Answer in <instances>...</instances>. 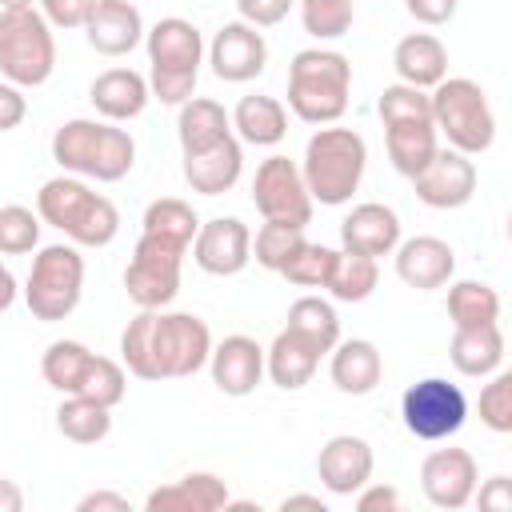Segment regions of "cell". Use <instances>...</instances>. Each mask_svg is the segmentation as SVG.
<instances>
[{
	"label": "cell",
	"mask_w": 512,
	"mask_h": 512,
	"mask_svg": "<svg viewBox=\"0 0 512 512\" xmlns=\"http://www.w3.org/2000/svg\"><path fill=\"white\" fill-rule=\"evenodd\" d=\"M212 332L192 312L140 308L120 332V360L140 380H184L208 364Z\"/></svg>",
	"instance_id": "obj_1"
},
{
	"label": "cell",
	"mask_w": 512,
	"mask_h": 512,
	"mask_svg": "<svg viewBox=\"0 0 512 512\" xmlns=\"http://www.w3.org/2000/svg\"><path fill=\"white\" fill-rule=\"evenodd\" d=\"M36 216H40V224H52L56 232H64L80 248H104L120 232L116 204L104 192L88 188L72 172H60V176H52V180L40 184V192H36Z\"/></svg>",
	"instance_id": "obj_2"
},
{
	"label": "cell",
	"mask_w": 512,
	"mask_h": 512,
	"mask_svg": "<svg viewBox=\"0 0 512 512\" xmlns=\"http://www.w3.org/2000/svg\"><path fill=\"white\" fill-rule=\"evenodd\" d=\"M52 160L80 180L116 184L136 164V140L124 128H116L112 120L76 116L52 132Z\"/></svg>",
	"instance_id": "obj_3"
},
{
	"label": "cell",
	"mask_w": 512,
	"mask_h": 512,
	"mask_svg": "<svg viewBox=\"0 0 512 512\" xmlns=\"http://www.w3.org/2000/svg\"><path fill=\"white\" fill-rule=\"evenodd\" d=\"M368 168V144L360 132L340 128V124H320L308 144H304V160H300V176L308 184L312 204H328L340 208L352 200V192L360 188Z\"/></svg>",
	"instance_id": "obj_4"
},
{
	"label": "cell",
	"mask_w": 512,
	"mask_h": 512,
	"mask_svg": "<svg viewBox=\"0 0 512 512\" xmlns=\"http://www.w3.org/2000/svg\"><path fill=\"white\" fill-rule=\"evenodd\" d=\"M352 64L336 48H304L288 64V108L304 124H336L348 112Z\"/></svg>",
	"instance_id": "obj_5"
},
{
	"label": "cell",
	"mask_w": 512,
	"mask_h": 512,
	"mask_svg": "<svg viewBox=\"0 0 512 512\" xmlns=\"http://www.w3.org/2000/svg\"><path fill=\"white\" fill-rule=\"evenodd\" d=\"M148 48V92L160 104H184L196 92V76L204 64V36L184 16H164L144 32Z\"/></svg>",
	"instance_id": "obj_6"
},
{
	"label": "cell",
	"mask_w": 512,
	"mask_h": 512,
	"mask_svg": "<svg viewBox=\"0 0 512 512\" xmlns=\"http://www.w3.org/2000/svg\"><path fill=\"white\" fill-rule=\"evenodd\" d=\"M432 124L436 136L448 140V148L464 152V156H480L492 148L496 140V116L492 104L484 96V88L468 76H444L432 92Z\"/></svg>",
	"instance_id": "obj_7"
},
{
	"label": "cell",
	"mask_w": 512,
	"mask_h": 512,
	"mask_svg": "<svg viewBox=\"0 0 512 512\" xmlns=\"http://www.w3.org/2000/svg\"><path fill=\"white\" fill-rule=\"evenodd\" d=\"M56 68L52 24L36 8H0V76L16 88H40Z\"/></svg>",
	"instance_id": "obj_8"
},
{
	"label": "cell",
	"mask_w": 512,
	"mask_h": 512,
	"mask_svg": "<svg viewBox=\"0 0 512 512\" xmlns=\"http://www.w3.org/2000/svg\"><path fill=\"white\" fill-rule=\"evenodd\" d=\"M80 292H84V256L76 252V244H48L32 256L24 304L36 320L44 324L68 320L80 304Z\"/></svg>",
	"instance_id": "obj_9"
},
{
	"label": "cell",
	"mask_w": 512,
	"mask_h": 512,
	"mask_svg": "<svg viewBox=\"0 0 512 512\" xmlns=\"http://www.w3.org/2000/svg\"><path fill=\"white\" fill-rule=\"evenodd\" d=\"M188 248L172 244L164 236L140 232L132 260L124 268V292L136 308H168L180 292V268H184Z\"/></svg>",
	"instance_id": "obj_10"
},
{
	"label": "cell",
	"mask_w": 512,
	"mask_h": 512,
	"mask_svg": "<svg viewBox=\"0 0 512 512\" xmlns=\"http://www.w3.org/2000/svg\"><path fill=\"white\" fill-rule=\"evenodd\" d=\"M400 420L416 440H448L468 420V400L444 376H424L400 396Z\"/></svg>",
	"instance_id": "obj_11"
},
{
	"label": "cell",
	"mask_w": 512,
	"mask_h": 512,
	"mask_svg": "<svg viewBox=\"0 0 512 512\" xmlns=\"http://www.w3.org/2000/svg\"><path fill=\"white\" fill-rule=\"evenodd\" d=\"M252 204L264 220L276 224H292V228H308L312 224V196L308 184L300 176V164L288 156H268L260 160L256 176H252Z\"/></svg>",
	"instance_id": "obj_12"
},
{
	"label": "cell",
	"mask_w": 512,
	"mask_h": 512,
	"mask_svg": "<svg viewBox=\"0 0 512 512\" xmlns=\"http://www.w3.org/2000/svg\"><path fill=\"white\" fill-rule=\"evenodd\" d=\"M412 188L428 208H464L476 196V164L456 148H436L432 160L412 176Z\"/></svg>",
	"instance_id": "obj_13"
},
{
	"label": "cell",
	"mask_w": 512,
	"mask_h": 512,
	"mask_svg": "<svg viewBox=\"0 0 512 512\" xmlns=\"http://www.w3.org/2000/svg\"><path fill=\"white\" fill-rule=\"evenodd\" d=\"M192 260L208 276H236L252 260V232L240 216H216L196 228Z\"/></svg>",
	"instance_id": "obj_14"
},
{
	"label": "cell",
	"mask_w": 512,
	"mask_h": 512,
	"mask_svg": "<svg viewBox=\"0 0 512 512\" xmlns=\"http://www.w3.org/2000/svg\"><path fill=\"white\" fill-rule=\"evenodd\" d=\"M208 64H212L216 80L248 84L268 68V44L252 24L228 20V24H220V32L208 44Z\"/></svg>",
	"instance_id": "obj_15"
},
{
	"label": "cell",
	"mask_w": 512,
	"mask_h": 512,
	"mask_svg": "<svg viewBox=\"0 0 512 512\" xmlns=\"http://www.w3.org/2000/svg\"><path fill=\"white\" fill-rule=\"evenodd\" d=\"M476 480H480V472H476V460L468 448H436L420 464V488H424L428 504L448 508V512H456L472 500Z\"/></svg>",
	"instance_id": "obj_16"
},
{
	"label": "cell",
	"mask_w": 512,
	"mask_h": 512,
	"mask_svg": "<svg viewBox=\"0 0 512 512\" xmlns=\"http://www.w3.org/2000/svg\"><path fill=\"white\" fill-rule=\"evenodd\" d=\"M372 468H376L372 444H368L364 436H352V432H340V436L324 440V448H320V456H316L320 484H324L332 496H352V492H360V488L372 480Z\"/></svg>",
	"instance_id": "obj_17"
},
{
	"label": "cell",
	"mask_w": 512,
	"mask_h": 512,
	"mask_svg": "<svg viewBox=\"0 0 512 512\" xmlns=\"http://www.w3.org/2000/svg\"><path fill=\"white\" fill-rule=\"evenodd\" d=\"M392 252H396V276L416 292L444 288L456 272V252L440 236H412V240L396 244Z\"/></svg>",
	"instance_id": "obj_18"
},
{
	"label": "cell",
	"mask_w": 512,
	"mask_h": 512,
	"mask_svg": "<svg viewBox=\"0 0 512 512\" xmlns=\"http://www.w3.org/2000/svg\"><path fill=\"white\" fill-rule=\"evenodd\" d=\"M84 40L100 56H128L144 40V16L132 0H96L84 20Z\"/></svg>",
	"instance_id": "obj_19"
},
{
	"label": "cell",
	"mask_w": 512,
	"mask_h": 512,
	"mask_svg": "<svg viewBox=\"0 0 512 512\" xmlns=\"http://www.w3.org/2000/svg\"><path fill=\"white\" fill-rule=\"evenodd\" d=\"M208 368H212V384L224 396H248V392H256V384L264 376V348L240 332L224 336L208 352Z\"/></svg>",
	"instance_id": "obj_20"
},
{
	"label": "cell",
	"mask_w": 512,
	"mask_h": 512,
	"mask_svg": "<svg viewBox=\"0 0 512 512\" xmlns=\"http://www.w3.org/2000/svg\"><path fill=\"white\" fill-rule=\"evenodd\" d=\"M400 244V216L388 208V204H356L344 224H340V248L344 252H360V256H388L392 248Z\"/></svg>",
	"instance_id": "obj_21"
},
{
	"label": "cell",
	"mask_w": 512,
	"mask_h": 512,
	"mask_svg": "<svg viewBox=\"0 0 512 512\" xmlns=\"http://www.w3.org/2000/svg\"><path fill=\"white\" fill-rule=\"evenodd\" d=\"M240 172H244V148H240L236 132L216 140V144H208V148H200V152H184V180L200 196L228 192L240 180Z\"/></svg>",
	"instance_id": "obj_22"
},
{
	"label": "cell",
	"mask_w": 512,
	"mask_h": 512,
	"mask_svg": "<svg viewBox=\"0 0 512 512\" xmlns=\"http://www.w3.org/2000/svg\"><path fill=\"white\" fill-rule=\"evenodd\" d=\"M88 100H92V108L104 120L120 124V120H136L148 108L152 92H148V80L140 72H132V68H108V72H100L88 84Z\"/></svg>",
	"instance_id": "obj_23"
},
{
	"label": "cell",
	"mask_w": 512,
	"mask_h": 512,
	"mask_svg": "<svg viewBox=\"0 0 512 512\" xmlns=\"http://www.w3.org/2000/svg\"><path fill=\"white\" fill-rule=\"evenodd\" d=\"M228 508V484L216 472H188L176 484L152 488L144 512H216Z\"/></svg>",
	"instance_id": "obj_24"
},
{
	"label": "cell",
	"mask_w": 512,
	"mask_h": 512,
	"mask_svg": "<svg viewBox=\"0 0 512 512\" xmlns=\"http://www.w3.org/2000/svg\"><path fill=\"white\" fill-rule=\"evenodd\" d=\"M328 376L344 396H368L384 376V356L372 340H336Z\"/></svg>",
	"instance_id": "obj_25"
},
{
	"label": "cell",
	"mask_w": 512,
	"mask_h": 512,
	"mask_svg": "<svg viewBox=\"0 0 512 512\" xmlns=\"http://www.w3.org/2000/svg\"><path fill=\"white\" fill-rule=\"evenodd\" d=\"M392 68H396L400 84H412V88L428 92V88H436L448 76V48L432 32H412V36H404L396 44Z\"/></svg>",
	"instance_id": "obj_26"
},
{
	"label": "cell",
	"mask_w": 512,
	"mask_h": 512,
	"mask_svg": "<svg viewBox=\"0 0 512 512\" xmlns=\"http://www.w3.org/2000/svg\"><path fill=\"white\" fill-rule=\"evenodd\" d=\"M320 356H324V352H320L316 344H308L300 332L280 328V332H276V340H272V348L264 352V372L272 376V384H276V388L296 392V388H304V384L316 376Z\"/></svg>",
	"instance_id": "obj_27"
},
{
	"label": "cell",
	"mask_w": 512,
	"mask_h": 512,
	"mask_svg": "<svg viewBox=\"0 0 512 512\" xmlns=\"http://www.w3.org/2000/svg\"><path fill=\"white\" fill-rule=\"evenodd\" d=\"M448 360L460 376H492L504 364V332L500 324H476V328H456L448 344Z\"/></svg>",
	"instance_id": "obj_28"
},
{
	"label": "cell",
	"mask_w": 512,
	"mask_h": 512,
	"mask_svg": "<svg viewBox=\"0 0 512 512\" xmlns=\"http://www.w3.org/2000/svg\"><path fill=\"white\" fill-rule=\"evenodd\" d=\"M232 132L244 144L272 148L288 136V108L276 96H260V92L240 96V104L232 108Z\"/></svg>",
	"instance_id": "obj_29"
},
{
	"label": "cell",
	"mask_w": 512,
	"mask_h": 512,
	"mask_svg": "<svg viewBox=\"0 0 512 512\" xmlns=\"http://www.w3.org/2000/svg\"><path fill=\"white\" fill-rule=\"evenodd\" d=\"M176 136H180V152H200V148L232 136V116L224 112V104H216L208 96H188L176 116Z\"/></svg>",
	"instance_id": "obj_30"
},
{
	"label": "cell",
	"mask_w": 512,
	"mask_h": 512,
	"mask_svg": "<svg viewBox=\"0 0 512 512\" xmlns=\"http://www.w3.org/2000/svg\"><path fill=\"white\" fill-rule=\"evenodd\" d=\"M384 144H388V160L400 176H416L432 152L440 148L436 140V124L432 120H400V124H384Z\"/></svg>",
	"instance_id": "obj_31"
},
{
	"label": "cell",
	"mask_w": 512,
	"mask_h": 512,
	"mask_svg": "<svg viewBox=\"0 0 512 512\" xmlns=\"http://www.w3.org/2000/svg\"><path fill=\"white\" fill-rule=\"evenodd\" d=\"M56 428H60V436L72 440V444H100V440L112 432V408H104V404H96V400L72 392V396H64L60 408H56Z\"/></svg>",
	"instance_id": "obj_32"
},
{
	"label": "cell",
	"mask_w": 512,
	"mask_h": 512,
	"mask_svg": "<svg viewBox=\"0 0 512 512\" xmlns=\"http://www.w3.org/2000/svg\"><path fill=\"white\" fill-rule=\"evenodd\" d=\"M376 280H380V268H376V260L372 256H360V252H336V260H332V272H328V292L336 296V300H344V304H360V300H368L372 292H376Z\"/></svg>",
	"instance_id": "obj_33"
},
{
	"label": "cell",
	"mask_w": 512,
	"mask_h": 512,
	"mask_svg": "<svg viewBox=\"0 0 512 512\" xmlns=\"http://www.w3.org/2000/svg\"><path fill=\"white\" fill-rule=\"evenodd\" d=\"M448 316H452L456 328L500 324V296L484 280H456L448 288Z\"/></svg>",
	"instance_id": "obj_34"
},
{
	"label": "cell",
	"mask_w": 512,
	"mask_h": 512,
	"mask_svg": "<svg viewBox=\"0 0 512 512\" xmlns=\"http://www.w3.org/2000/svg\"><path fill=\"white\" fill-rule=\"evenodd\" d=\"M88 364H92V348L80 344V340H52V344L44 348V356H40L44 380H48L56 392H64V396L80 392V380H84Z\"/></svg>",
	"instance_id": "obj_35"
},
{
	"label": "cell",
	"mask_w": 512,
	"mask_h": 512,
	"mask_svg": "<svg viewBox=\"0 0 512 512\" xmlns=\"http://www.w3.org/2000/svg\"><path fill=\"white\" fill-rule=\"evenodd\" d=\"M284 328L300 332V336H304L308 344H316L320 352H332V344L340 340V316H336V308H332L328 300H320V296H300V300H292Z\"/></svg>",
	"instance_id": "obj_36"
},
{
	"label": "cell",
	"mask_w": 512,
	"mask_h": 512,
	"mask_svg": "<svg viewBox=\"0 0 512 512\" xmlns=\"http://www.w3.org/2000/svg\"><path fill=\"white\" fill-rule=\"evenodd\" d=\"M140 224H144L140 232H152V236H164V240H172V244L192 248L196 228H200V216L192 212L188 200L164 196V200H152V204L144 208V220H140Z\"/></svg>",
	"instance_id": "obj_37"
},
{
	"label": "cell",
	"mask_w": 512,
	"mask_h": 512,
	"mask_svg": "<svg viewBox=\"0 0 512 512\" xmlns=\"http://www.w3.org/2000/svg\"><path fill=\"white\" fill-rule=\"evenodd\" d=\"M300 244H304V228L264 220V224H260V232L252 236V256H256V264H260V268L280 272V268L296 256V248H300Z\"/></svg>",
	"instance_id": "obj_38"
},
{
	"label": "cell",
	"mask_w": 512,
	"mask_h": 512,
	"mask_svg": "<svg viewBox=\"0 0 512 512\" xmlns=\"http://www.w3.org/2000/svg\"><path fill=\"white\" fill-rule=\"evenodd\" d=\"M304 32L316 40H340L352 28V0H296Z\"/></svg>",
	"instance_id": "obj_39"
},
{
	"label": "cell",
	"mask_w": 512,
	"mask_h": 512,
	"mask_svg": "<svg viewBox=\"0 0 512 512\" xmlns=\"http://www.w3.org/2000/svg\"><path fill=\"white\" fill-rule=\"evenodd\" d=\"M332 260H336V248L304 240V244L296 248V256L280 268V276H284L288 284H300V288H324V284H328V272H332Z\"/></svg>",
	"instance_id": "obj_40"
},
{
	"label": "cell",
	"mask_w": 512,
	"mask_h": 512,
	"mask_svg": "<svg viewBox=\"0 0 512 512\" xmlns=\"http://www.w3.org/2000/svg\"><path fill=\"white\" fill-rule=\"evenodd\" d=\"M40 244V216L24 204L0 208V256H24Z\"/></svg>",
	"instance_id": "obj_41"
},
{
	"label": "cell",
	"mask_w": 512,
	"mask_h": 512,
	"mask_svg": "<svg viewBox=\"0 0 512 512\" xmlns=\"http://www.w3.org/2000/svg\"><path fill=\"white\" fill-rule=\"evenodd\" d=\"M124 392H128L124 368H120L116 360L92 352V364H88V372H84V380H80V396H88V400H96V404H104V408H116V404L124 400Z\"/></svg>",
	"instance_id": "obj_42"
},
{
	"label": "cell",
	"mask_w": 512,
	"mask_h": 512,
	"mask_svg": "<svg viewBox=\"0 0 512 512\" xmlns=\"http://www.w3.org/2000/svg\"><path fill=\"white\" fill-rule=\"evenodd\" d=\"M376 112L384 124H400V120H432V100L424 88L412 84H388L376 100Z\"/></svg>",
	"instance_id": "obj_43"
},
{
	"label": "cell",
	"mask_w": 512,
	"mask_h": 512,
	"mask_svg": "<svg viewBox=\"0 0 512 512\" xmlns=\"http://www.w3.org/2000/svg\"><path fill=\"white\" fill-rule=\"evenodd\" d=\"M480 424L492 432H512V372H492L480 388Z\"/></svg>",
	"instance_id": "obj_44"
},
{
	"label": "cell",
	"mask_w": 512,
	"mask_h": 512,
	"mask_svg": "<svg viewBox=\"0 0 512 512\" xmlns=\"http://www.w3.org/2000/svg\"><path fill=\"white\" fill-rule=\"evenodd\" d=\"M96 0H40V12L52 28H84Z\"/></svg>",
	"instance_id": "obj_45"
},
{
	"label": "cell",
	"mask_w": 512,
	"mask_h": 512,
	"mask_svg": "<svg viewBox=\"0 0 512 512\" xmlns=\"http://www.w3.org/2000/svg\"><path fill=\"white\" fill-rule=\"evenodd\" d=\"M292 4H296V0H236L240 20L252 24V28H272V24H280V20L292 12Z\"/></svg>",
	"instance_id": "obj_46"
},
{
	"label": "cell",
	"mask_w": 512,
	"mask_h": 512,
	"mask_svg": "<svg viewBox=\"0 0 512 512\" xmlns=\"http://www.w3.org/2000/svg\"><path fill=\"white\" fill-rule=\"evenodd\" d=\"M24 116H28V96H24V88H16L12 80H0V132L20 128Z\"/></svg>",
	"instance_id": "obj_47"
},
{
	"label": "cell",
	"mask_w": 512,
	"mask_h": 512,
	"mask_svg": "<svg viewBox=\"0 0 512 512\" xmlns=\"http://www.w3.org/2000/svg\"><path fill=\"white\" fill-rule=\"evenodd\" d=\"M456 4H460V0H404L408 16H416V20L428 24V28L448 24V20L456 16Z\"/></svg>",
	"instance_id": "obj_48"
},
{
	"label": "cell",
	"mask_w": 512,
	"mask_h": 512,
	"mask_svg": "<svg viewBox=\"0 0 512 512\" xmlns=\"http://www.w3.org/2000/svg\"><path fill=\"white\" fill-rule=\"evenodd\" d=\"M472 500L488 512H508L512 508V480L508 476H492L488 484H480V492H472Z\"/></svg>",
	"instance_id": "obj_49"
},
{
	"label": "cell",
	"mask_w": 512,
	"mask_h": 512,
	"mask_svg": "<svg viewBox=\"0 0 512 512\" xmlns=\"http://www.w3.org/2000/svg\"><path fill=\"white\" fill-rule=\"evenodd\" d=\"M356 508H360V512H376V508L396 512V508H400V492H396L392 484H364V488L356 492Z\"/></svg>",
	"instance_id": "obj_50"
},
{
	"label": "cell",
	"mask_w": 512,
	"mask_h": 512,
	"mask_svg": "<svg viewBox=\"0 0 512 512\" xmlns=\"http://www.w3.org/2000/svg\"><path fill=\"white\" fill-rule=\"evenodd\" d=\"M76 512H128V496H120V492H88V496H80V504H76Z\"/></svg>",
	"instance_id": "obj_51"
},
{
	"label": "cell",
	"mask_w": 512,
	"mask_h": 512,
	"mask_svg": "<svg viewBox=\"0 0 512 512\" xmlns=\"http://www.w3.org/2000/svg\"><path fill=\"white\" fill-rule=\"evenodd\" d=\"M20 508H24V492L0 476V512H20Z\"/></svg>",
	"instance_id": "obj_52"
},
{
	"label": "cell",
	"mask_w": 512,
	"mask_h": 512,
	"mask_svg": "<svg viewBox=\"0 0 512 512\" xmlns=\"http://www.w3.org/2000/svg\"><path fill=\"white\" fill-rule=\"evenodd\" d=\"M12 300H16V276L8 272V264L0 260V312H8L12 308Z\"/></svg>",
	"instance_id": "obj_53"
},
{
	"label": "cell",
	"mask_w": 512,
	"mask_h": 512,
	"mask_svg": "<svg viewBox=\"0 0 512 512\" xmlns=\"http://www.w3.org/2000/svg\"><path fill=\"white\" fill-rule=\"evenodd\" d=\"M280 508H284V512H292V508L324 512V500H320V496H308V492H296V496H284V500H280Z\"/></svg>",
	"instance_id": "obj_54"
},
{
	"label": "cell",
	"mask_w": 512,
	"mask_h": 512,
	"mask_svg": "<svg viewBox=\"0 0 512 512\" xmlns=\"http://www.w3.org/2000/svg\"><path fill=\"white\" fill-rule=\"evenodd\" d=\"M36 0H0V8H32Z\"/></svg>",
	"instance_id": "obj_55"
}]
</instances>
